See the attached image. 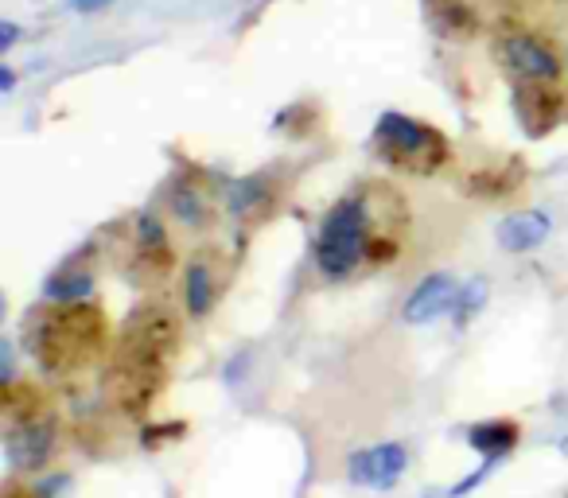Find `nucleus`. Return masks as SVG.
Returning a JSON list of instances; mask_svg holds the SVG:
<instances>
[{
    "label": "nucleus",
    "mask_w": 568,
    "mask_h": 498,
    "mask_svg": "<svg viewBox=\"0 0 568 498\" xmlns=\"http://www.w3.org/2000/svg\"><path fill=\"white\" fill-rule=\"evenodd\" d=\"M32 335V351H36V362L47 370V374H78L86 370L94 358L106 355L109 343V327L106 316L98 304H59L55 312H43L36 320V331L28 327Z\"/></svg>",
    "instance_id": "obj_1"
},
{
    "label": "nucleus",
    "mask_w": 568,
    "mask_h": 498,
    "mask_svg": "<svg viewBox=\"0 0 568 498\" xmlns=\"http://www.w3.org/2000/svg\"><path fill=\"white\" fill-rule=\"evenodd\" d=\"M370 257V203L362 195L339 199L320 226L316 265L327 281H347L358 261Z\"/></svg>",
    "instance_id": "obj_2"
},
{
    "label": "nucleus",
    "mask_w": 568,
    "mask_h": 498,
    "mask_svg": "<svg viewBox=\"0 0 568 498\" xmlns=\"http://www.w3.org/2000/svg\"><path fill=\"white\" fill-rule=\"evenodd\" d=\"M374 148L386 164L409 168V172H436L448 160V144L436 129H428L421 121L405 117V113H382L374 125Z\"/></svg>",
    "instance_id": "obj_3"
},
{
    "label": "nucleus",
    "mask_w": 568,
    "mask_h": 498,
    "mask_svg": "<svg viewBox=\"0 0 568 498\" xmlns=\"http://www.w3.org/2000/svg\"><path fill=\"white\" fill-rule=\"evenodd\" d=\"M176 351H179V323L168 316V308H141L129 320V327H125L113 358L137 362V366H152V370H168Z\"/></svg>",
    "instance_id": "obj_4"
},
{
    "label": "nucleus",
    "mask_w": 568,
    "mask_h": 498,
    "mask_svg": "<svg viewBox=\"0 0 568 498\" xmlns=\"http://www.w3.org/2000/svg\"><path fill=\"white\" fill-rule=\"evenodd\" d=\"M59 444V421L43 409L36 417H24V421H8V463L20 467V471H39L43 463L51 460Z\"/></svg>",
    "instance_id": "obj_5"
},
{
    "label": "nucleus",
    "mask_w": 568,
    "mask_h": 498,
    "mask_svg": "<svg viewBox=\"0 0 568 498\" xmlns=\"http://www.w3.org/2000/svg\"><path fill=\"white\" fill-rule=\"evenodd\" d=\"M409 467V448L405 444H370V448H358L347 460V479L355 487H370V491H386L393 487Z\"/></svg>",
    "instance_id": "obj_6"
},
{
    "label": "nucleus",
    "mask_w": 568,
    "mask_h": 498,
    "mask_svg": "<svg viewBox=\"0 0 568 498\" xmlns=\"http://www.w3.org/2000/svg\"><path fill=\"white\" fill-rule=\"evenodd\" d=\"M456 296H460V288H456V277H452V273H432V277H425L421 285L413 288V296L405 300L401 320L432 323L436 316H444V312L456 308Z\"/></svg>",
    "instance_id": "obj_7"
},
{
    "label": "nucleus",
    "mask_w": 568,
    "mask_h": 498,
    "mask_svg": "<svg viewBox=\"0 0 568 498\" xmlns=\"http://www.w3.org/2000/svg\"><path fill=\"white\" fill-rule=\"evenodd\" d=\"M502 55L510 71L522 74L526 82H557L561 78V59L533 36H510L502 43Z\"/></svg>",
    "instance_id": "obj_8"
},
{
    "label": "nucleus",
    "mask_w": 568,
    "mask_h": 498,
    "mask_svg": "<svg viewBox=\"0 0 568 498\" xmlns=\"http://www.w3.org/2000/svg\"><path fill=\"white\" fill-rule=\"evenodd\" d=\"M553 222L545 211H518V214H506L498 222V246L506 253H530L537 249L545 238H549Z\"/></svg>",
    "instance_id": "obj_9"
},
{
    "label": "nucleus",
    "mask_w": 568,
    "mask_h": 498,
    "mask_svg": "<svg viewBox=\"0 0 568 498\" xmlns=\"http://www.w3.org/2000/svg\"><path fill=\"white\" fill-rule=\"evenodd\" d=\"M218 300V273L203 257L187 261V273H183V304H187V316L191 320H207Z\"/></svg>",
    "instance_id": "obj_10"
},
{
    "label": "nucleus",
    "mask_w": 568,
    "mask_h": 498,
    "mask_svg": "<svg viewBox=\"0 0 568 498\" xmlns=\"http://www.w3.org/2000/svg\"><path fill=\"white\" fill-rule=\"evenodd\" d=\"M518 436H522V428L514 425V421H506V417L479 421V425L467 428V444H471L479 456H491V460L510 456V452H514V444H518Z\"/></svg>",
    "instance_id": "obj_11"
},
{
    "label": "nucleus",
    "mask_w": 568,
    "mask_h": 498,
    "mask_svg": "<svg viewBox=\"0 0 568 498\" xmlns=\"http://www.w3.org/2000/svg\"><path fill=\"white\" fill-rule=\"evenodd\" d=\"M43 292L55 304H78V300H86L94 292V273H86V269H63V273H55L47 281Z\"/></svg>",
    "instance_id": "obj_12"
},
{
    "label": "nucleus",
    "mask_w": 568,
    "mask_h": 498,
    "mask_svg": "<svg viewBox=\"0 0 568 498\" xmlns=\"http://www.w3.org/2000/svg\"><path fill=\"white\" fill-rule=\"evenodd\" d=\"M172 214L183 226H203L207 222V199L199 195V187H191V183L172 187Z\"/></svg>",
    "instance_id": "obj_13"
},
{
    "label": "nucleus",
    "mask_w": 568,
    "mask_h": 498,
    "mask_svg": "<svg viewBox=\"0 0 568 498\" xmlns=\"http://www.w3.org/2000/svg\"><path fill=\"white\" fill-rule=\"evenodd\" d=\"M265 199V179H238L234 187H230V211L238 214V218H246V214L257 211V203Z\"/></svg>",
    "instance_id": "obj_14"
},
{
    "label": "nucleus",
    "mask_w": 568,
    "mask_h": 498,
    "mask_svg": "<svg viewBox=\"0 0 568 498\" xmlns=\"http://www.w3.org/2000/svg\"><path fill=\"white\" fill-rule=\"evenodd\" d=\"M137 246H141L144 257H156V253L168 249V242H164V226H160L156 214H141V218H137Z\"/></svg>",
    "instance_id": "obj_15"
},
{
    "label": "nucleus",
    "mask_w": 568,
    "mask_h": 498,
    "mask_svg": "<svg viewBox=\"0 0 568 498\" xmlns=\"http://www.w3.org/2000/svg\"><path fill=\"white\" fill-rule=\"evenodd\" d=\"M483 300H487V281H467V288H460L456 296V320H471L483 308Z\"/></svg>",
    "instance_id": "obj_16"
},
{
    "label": "nucleus",
    "mask_w": 568,
    "mask_h": 498,
    "mask_svg": "<svg viewBox=\"0 0 568 498\" xmlns=\"http://www.w3.org/2000/svg\"><path fill=\"white\" fill-rule=\"evenodd\" d=\"M16 36H20V28H16L12 20H4V24H0V55H8V51H12Z\"/></svg>",
    "instance_id": "obj_17"
},
{
    "label": "nucleus",
    "mask_w": 568,
    "mask_h": 498,
    "mask_svg": "<svg viewBox=\"0 0 568 498\" xmlns=\"http://www.w3.org/2000/svg\"><path fill=\"white\" fill-rule=\"evenodd\" d=\"M71 4H74V12H102L113 0H71Z\"/></svg>",
    "instance_id": "obj_18"
},
{
    "label": "nucleus",
    "mask_w": 568,
    "mask_h": 498,
    "mask_svg": "<svg viewBox=\"0 0 568 498\" xmlns=\"http://www.w3.org/2000/svg\"><path fill=\"white\" fill-rule=\"evenodd\" d=\"M12 86H16V74H12V67H0V90H4V94H12Z\"/></svg>",
    "instance_id": "obj_19"
},
{
    "label": "nucleus",
    "mask_w": 568,
    "mask_h": 498,
    "mask_svg": "<svg viewBox=\"0 0 568 498\" xmlns=\"http://www.w3.org/2000/svg\"><path fill=\"white\" fill-rule=\"evenodd\" d=\"M4 498H39L36 491H20V487H8V491H4Z\"/></svg>",
    "instance_id": "obj_20"
}]
</instances>
